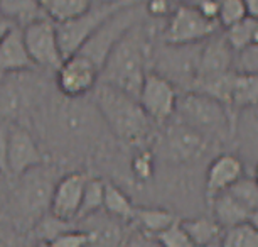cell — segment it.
Instances as JSON below:
<instances>
[{
	"mask_svg": "<svg viewBox=\"0 0 258 247\" xmlns=\"http://www.w3.org/2000/svg\"><path fill=\"white\" fill-rule=\"evenodd\" d=\"M154 26L144 19L130 29L106 58L100 71V83L110 85L116 90L137 98L145 75L150 71V56L154 50Z\"/></svg>",
	"mask_w": 258,
	"mask_h": 247,
	"instance_id": "obj_1",
	"label": "cell"
},
{
	"mask_svg": "<svg viewBox=\"0 0 258 247\" xmlns=\"http://www.w3.org/2000/svg\"><path fill=\"white\" fill-rule=\"evenodd\" d=\"M90 96L105 127L120 142L137 149L145 147L147 140L152 137L155 124L147 117L135 96L100 81Z\"/></svg>",
	"mask_w": 258,
	"mask_h": 247,
	"instance_id": "obj_2",
	"label": "cell"
},
{
	"mask_svg": "<svg viewBox=\"0 0 258 247\" xmlns=\"http://www.w3.org/2000/svg\"><path fill=\"white\" fill-rule=\"evenodd\" d=\"M172 119L186 124L213 144H226L233 140L236 115L221 102L199 91L179 93Z\"/></svg>",
	"mask_w": 258,
	"mask_h": 247,
	"instance_id": "obj_3",
	"label": "cell"
},
{
	"mask_svg": "<svg viewBox=\"0 0 258 247\" xmlns=\"http://www.w3.org/2000/svg\"><path fill=\"white\" fill-rule=\"evenodd\" d=\"M59 176L51 166L41 164L17 176L14 188V210L29 225H36L49 212L52 191Z\"/></svg>",
	"mask_w": 258,
	"mask_h": 247,
	"instance_id": "obj_4",
	"label": "cell"
},
{
	"mask_svg": "<svg viewBox=\"0 0 258 247\" xmlns=\"http://www.w3.org/2000/svg\"><path fill=\"white\" fill-rule=\"evenodd\" d=\"M201 44H154L150 56V71L170 81L179 93L191 91L198 76Z\"/></svg>",
	"mask_w": 258,
	"mask_h": 247,
	"instance_id": "obj_5",
	"label": "cell"
},
{
	"mask_svg": "<svg viewBox=\"0 0 258 247\" xmlns=\"http://www.w3.org/2000/svg\"><path fill=\"white\" fill-rule=\"evenodd\" d=\"M144 0H135V2L126 4L125 7L118 9L115 14L106 19L101 26L96 29L93 36L90 37L81 50L78 51L80 55L86 56L93 65L101 71L106 58L111 53V50L116 46L121 37L132 29L135 24L144 21Z\"/></svg>",
	"mask_w": 258,
	"mask_h": 247,
	"instance_id": "obj_6",
	"label": "cell"
},
{
	"mask_svg": "<svg viewBox=\"0 0 258 247\" xmlns=\"http://www.w3.org/2000/svg\"><path fill=\"white\" fill-rule=\"evenodd\" d=\"M157 146L159 154L165 161L172 164H191L208 154L214 144L186 124L170 119L167 124H164Z\"/></svg>",
	"mask_w": 258,
	"mask_h": 247,
	"instance_id": "obj_7",
	"label": "cell"
},
{
	"mask_svg": "<svg viewBox=\"0 0 258 247\" xmlns=\"http://www.w3.org/2000/svg\"><path fill=\"white\" fill-rule=\"evenodd\" d=\"M135 0H116L110 4H96L93 2L91 7L81 16L75 17L73 21L56 24L57 39L62 51V56L68 58L81 50V46L95 34V31L108 19L111 14H115L118 9L125 7L126 4Z\"/></svg>",
	"mask_w": 258,
	"mask_h": 247,
	"instance_id": "obj_8",
	"label": "cell"
},
{
	"mask_svg": "<svg viewBox=\"0 0 258 247\" xmlns=\"http://www.w3.org/2000/svg\"><path fill=\"white\" fill-rule=\"evenodd\" d=\"M220 31L218 22L201 16L189 4H179L164 21L159 39L167 44H199Z\"/></svg>",
	"mask_w": 258,
	"mask_h": 247,
	"instance_id": "obj_9",
	"label": "cell"
},
{
	"mask_svg": "<svg viewBox=\"0 0 258 247\" xmlns=\"http://www.w3.org/2000/svg\"><path fill=\"white\" fill-rule=\"evenodd\" d=\"M21 29L27 53L31 56L34 66L56 73L62 60H64L59 39H57L56 24L47 17H41L26 24Z\"/></svg>",
	"mask_w": 258,
	"mask_h": 247,
	"instance_id": "obj_10",
	"label": "cell"
},
{
	"mask_svg": "<svg viewBox=\"0 0 258 247\" xmlns=\"http://www.w3.org/2000/svg\"><path fill=\"white\" fill-rule=\"evenodd\" d=\"M31 71L0 78V124H17V120L39 98L41 85L37 80L27 78Z\"/></svg>",
	"mask_w": 258,
	"mask_h": 247,
	"instance_id": "obj_11",
	"label": "cell"
},
{
	"mask_svg": "<svg viewBox=\"0 0 258 247\" xmlns=\"http://www.w3.org/2000/svg\"><path fill=\"white\" fill-rule=\"evenodd\" d=\"M56 88L64 98H85L100 81V70L88 58L75 53L62 60L54 73Z\"/></svg>",
	"mask_w": 258,
	"mask_h": 247,
	"instance_id": "obj_12",
	"label": "cell"
},
{
	"mask_svg": "<svg viewBox=\"0 0 258 247\" xmlns=\"http://www.w3.org/2000/svg\"><path fill=\"white\" fill-rule=\"evenodd\" d=\"M179 90L160 75L149 71L139 91V104L154 124H167L176 114Z\"/></svg>",
	"mask_w": 258,
	"mask_h": 247,
	"instance_id": "obj_13",
	"label": "cell"
},
{
	"mask_svg": "<svg viewBox=\"0 0 258 247\" xmlns=\"http://www.w3.org/2000/svg\"><path fill=\"white\" fill-rule=\"evenodd\" d=\"M7 164L9 176H21L29 169L44 164V154L39 147L32 132L21 124H9L7 137Z\"/></svg>",
	"mask_w": 258,
	"mask_h": 247,
	"instance_id": "obj_14",
	"label": "cell"
},
{
	"mask_svg": "<svg viewBox=\"0 0 258 247\" xmlns=\"http://www.w3.org/2000/svg\"><path fill=\"white\" fill-rule=\"evenodd\" d=\"M88 178V174L83 171H73L64 174V176H59V180L56 181L54 191H52L49 214L59 220L76 222L83 200V191H85Z\"/></svg>",
	"mask_w": 258,
	"mask_h": 247,
	"instance_id": "obj_15",
	"label": "cell"
},
{
	"mask_svg": "<svg viewBox=\"0 0 258 247\" xmlns=\"http://www.w3.org/2000/svg\"><path fill=\"white\" fill-rule=\"evenodd\" d=\"M236 55L231 50L228 41L225 39L223 31L213 34L201 44V53H199V65H198V76L196 81L214 78V76L226 75L235 70ZM194 88V86H192Z\"/></svg>",
	"mask_w": 258,
	"mask_h": 247,
	"instance_id": "obj_16",
	"label": "cell"
},
{
	"mask_svg": "<svg viewBox=\"0 0 258 247\" xmlns=\"http://www.w3.org/2000/svg\"><path fill=\"white\" fill-rule=\"evenodd\" d=\"M245 164L235 153H221L211 159L204 176V195L209 202L245 176Z\"/></svg>",
	"mask_w": 258,
	"mask_h": 247,
	"instance_id": "obj_17",
	"label": "cell"
},
{
	"mask_svg": "<svg viewBox=\"0 0 258 247\" xmlns=\"http://www.w3.org/2000/svg\"><path fill=\"white\" fill-rule=\"evenodd\" d=\"M37 70L34 66L22 37V29L12 24L0 41V78Z\"/></svg>",
	"mask_w": 258,
	"mask_h": 247,
	"instance_id": "obj_18",
	"label": "cell"
},
{
	"mask_svg": "<svg viewBox=\"0 0 258 247\" xmlns=\"http://www.w3.org/2000/svg\"><path fill=\"white\" fill-rule=\"evenodd\" d=\"M233 140H236L238 154L243 164L255 168L258 164V114L256 109H246L236 112Z\"/></svg>",
	"mask_w": 258,
	"mask_h": 247,
	"instance_id": "obj_19",
	"label": "cell"
},
{
	"mask_svg": "<svg viewBox=\"0 0 258 247\" xmlns=\"http://www.w3.org/2000/svg\"><path fill=\"white\" fill-rule=\"evenodd\" d=\"M85 227H80L90 235V247H120L126 234L123 222L108 214H93L86 217Z\"/></svg>",
	"mask_w": 258,
	"mask_h": 247,
	"instance_id": "obj_20",
	"label": "cell"
},
{
	"mask_svg": "<svg viewBox=\"0 0 258 247\" xmlns=\"http://www.w3.org/2000/svg\"><path fill=\"white\" fill-rule=\"evenodd\" d=\"M246 109H258V71H235L230 96L233 114Z\"/></svg>",
	"mask_w": 258,
	"mask_h": 247,
	"instance_id": "obj_21",
	"label": "cell"
},
{
	"mask_svg": "<svg viewBox=\"0 0 258 247\" xmlns=\"http://www.w3.org/2000/svg\"><path fill=\"white\" fill-rule=\"evenodd\" d=\"M208 203L211 207V217L223 230L248 222V217H250V212L228 191L216 195Z\"/></svg>",
	"mask_w": 258,
	"mask_h": 247,
	"instance_id": "obj_22",
	"label": "cell"
},
{
	"mask_svg": "<svg viewBox=\"0 0 258 247\" xmlns=\"http://www.w3.org/2000/svg\"><path fill=\"white\" fill-rule=\"evenodd\" d=\"M177 220L174 212L162 207H135L132 224L145 234L157 235Z\"/></svg>",
	"mask_w": 258,
	"mask_h": 247,
	"instance_id": "obj_23",
	"label": "cell"
},
{
	"mask_svg": "<svg viewBox=\"0 0 258 247\" xmlns=\"http://www.w3.org/2000/svg\"><path fill=\"white\" fill-rule=\"evenodd\" d=\"M0 17L24 27L26 24L46 16L39 0H0Z\"/></svg>",
	"mask_w": 258,
	"mask_h": 247,
	"instance_id": "obj_24",
	"label": "cell"
},
{
	"mask_svg": "<svg viewBox=\"0 0 258 247\" xmlns=\"http://www.w3.org/2000/svg\"><path fill=\"white\" fill-rule=\"evenodd\" d=\"M103 210L113 219L120 222H132L135 214V205L126 193L116 186L115 183L105 181V195H103Z\"/></svg>",
	"mask_w": 258,
	"mask_h": 247,
	"instance_id": "obj_25",
	"label": "cell"
},
{
	"mask_svg": "<svg viewBox=\"0 0 258 247\" xmlns=\"http://www.w3.org/2000/svg\"><path fill=\"white\" fill-rule=\"evenodd\" d=\"M39 4L49 21L62 24L88 11L93 0H39Z\"/></svg>",
	"mask_w": 258,
	"mask_h": 247,
	"instance_id": "obj_26",
	"label": "cell"
},
{
	"mask_svg": "<svg viewBox=\"0 0 258 247\" xmlns=\"http://www.w3.org/2000/svg\"><path fill=\"white\" fill-rule=\"evenodd\" d=\"M181 225L187 232L189 239L196 247H206L213 242H218L223 229L214 222L213 217H192L181 220Z\"/></svg>",
	"mask_w": 258,
	"mask_h": 247,
	"instance_id": "obj_27",
	"label": "cell"
},
{
	"mask_svg": "<svg viewBox=\"0 0 258 247\" xmlns=\"http://www.w3.org/2000/svg\"><path fill=\"white\" fill-rule=\"evenodd\" d=\"M258 21L250 17H245L243 21L233 24L231 27L223 29V34H225V39L228 41V44L235 55H240V53L246 51L248 47L253 46V36H255V29H256Z\"/></svg>",
	"mask_w": 258,
	"mask_h": 247,
	"instance_id": "obj_28",
	"label": "cell"
},
{
	"mask_svg": "<svg viewBox=\"0 0 258 247\" xmlns=\"http://www.w3.org/2000/svg\"><path fill=\"white\" fill-rule=\"evenodd\" d=\"M103 195H105V181L100 180V178H88L85 191H83V200H81L80 212H78L76 222L103 210Z\"/></svg>",
	"mask_w": 258,
	"mask_h": 247,
	"instance_id": "obj_29",
	"label": "cell"
},
{
	"mask_svg": "<svg viewBox=\"0 0 258 247\" xmlns=\"http://www.w3.org/2000/svg\"><path fill=\"white\" fill-rule=\"evenodd\" d=\"M220 245L221 247H258V232L248 222H243L240 225L230 227V229L221 232Z\"/></svg>",
	"mask_w": 258,
	"mask_h": 247,
	"instance_id": "obj_30",
	"label": "cell"
},
{
	"mask_svg": "<svg viewBox=\"0 0 258 247\" xmlns=\"http://www.w3.org/2000/svg\"><path fill=\"white\" fill-rule=\"evenodd\" d=\"M226 191L235 196L250 214L258 210V183L253 176H246L245 174Z\"/></svg>",
	"mask_w": 258,
	"mask_h": 247,
	"instance_id": "obj_31",
	"label": "cell"
},
{
	"mask_svg": "<svg viewBox=\"0 0 258 247\" xmlns=\"http://www.w3.org/2000/svg\"><path fill=\"white\" fill-rule=\"evenodd\" d=\"M130 171L139 183H149L155 176V153L152 149L140 147L130 161Z\"/></svg>",
	"mask_w": 258,
	"mask_h": 247,
	"instance_id": "obj_32",
	"label": "cell"
},
{
	"mask_svg": "<svg viewBox=\"0 0 258 247\" xmlns=\"http://www.w3.org/2000/svg\"><path fill=\"white\" fill-rule=\"evenodd\" d=\"M246 16V9L243 0H220V9H218V26L223 29L231 27L233 24L243 21Z\"/></svg>",
	"mask_w": 258,
	"mask_h": 247,
	"instance_id": "obj_33",
	"label": "cell"
},
{
	"mask_svg": "<svg viewBox=\"0 0 258 247\" xmlns=\"http://www.w3.org/2000/svg\"><path fill=\"white\" fill-rule=\"evenodd\" d=\"M154 237L157 239L160 247H196L192 244V240L189 239L187 232L184 230L179 219L172 225H169L167 229Z\"/></svg>",
	"mask_w": 258,
	"mask_h": 247,
	"instance_id": "obj_34",
	"label": "cell"
},
{
	"mask_svg": "<svg viewBox=\"0 0 258 247\" xmlns=\"http://www.w3.org/2000/svg\"><path fill=\"white\" fill-rule=\"evenodd\" d=\"M51 247H90V235L80 227H71L47 242Z\"/></svg>",
	"mask_w": 258,
	"mask_h": 247,
	"instance_id": "obj_35",
	"label": "cell"
},
{
	"mask_svg": "<svg viewBox=\"0 0 258 247\" xmlns=\"http://www.w3.org/2000/svg\"><path fill=\"white\" fill-rule=\"evenodd\" d=\"M176 7L177 4L174 0H144L145 17L154 22H164Z\"/></svg>",
	"mask_w": 258,
	"mask_h": 247,
	"instance_id": "obj_36",
	"label": "cell"
},
{
	"mask_svg": "<svg viewBox=\"0 0 258 247\" xmlns=\"http://www.w3.org/2000/svg\"><path fill=\"white\" fill-rule=\"evenodd\" d=\"M120 247H160V244L154 235L145 234V232L135 227L132 230H126Z\"/></svg>",
	"mask_w": 258,
	"mask_h": 247,
	"instance_id": "obj_37",
	"label": "cell"
},
{
	"mask_svg": "<svg viewBox=\"0 0 258 247\" xmlns=\"http://www.w3.org/2000/svg\"><path fill=\"white\" fill-rule=\"evenodd\" d=\"M7 137H9V124H0V174H4V176H9Z\"/></svg>",
	"mask_w": 258,
	"mask_h": 247,
	"instance_id": "obj_38",
	"label": "cell"
},
{
	"mask_svg": "<svg viewBox=\"0 0 258 247\" xmlns=\"http://www.w3.org/2000/svg\"><path fill=\"white\" fill-rule=\"evenodd\" d=\"M243 4L246 9V16L258 21V0H243Z\"/></svg>",
	"mask_w": 258,
	"mask_h": 247,
	"instance_id": "obj_39",
	"label": "cell"
},
{
	"mask_svg": "<svg viewBox=\"0 0 258 247\" xmlns=\"http://www.w3.org/2000/svg\"><path fill=\"white\" fill-rule=\"evenodd\" d=\"M12 26V22L6 21V19L0 17V41H2V37L6 36V32L9 31V27Z\"/></svg>",
	"mask_w": 258,
	"mask_h": 247,
	"instance_id": "obj_40",
	"label": "cell"
},
{
	"mask_svg": "<svg viewBox=\"0 0 258 247\" xmlns=\"http://www.w3.org/2000/svg\"><path fill=\"white\" fill-rule=\"evenodd\" d=\"M248 224H250L253 229L258 232V210L251 212V214H250V217H248Z\"/></svg>",
	"mask_w": 258,
	"mask_h": 247,
	"instance_id": "obj_41",
	"label": "cell"
},
{
	"mask_svg": "<svg viewBox=\"0 0 258 247\" xmlns=\"http://www.w3.org/2000/svg\"><path fill=\"white\" fill-rule=\"evenodd\" d=\"M36 247H51V245L47 244V242H44V240H39L37 244H36Z\"/></svg>",
	"mask_w": 258,
	"mask_h": 247,
	"instance_id": "obj_42",
	"label": "cell"
},
{
	"mask_svg": "<svg viewBox=\"0 0 258 247\" xmlns=\"http://www.w3.org/2000/svg\"><path fill=\"white\" fill-rule=\"evenodd\" d=\"M96 4H110V2H116V0H93Z\"/></svg>",
	"mask_w": 258,
	"mask_h": 247,
	"instance_id": "obj_43",
	"label": "cell"
},
{
	"mask_svg": "<svg viewBox=\"0 0 258 247\" xmlns=\"http://www.w3.org/2000/svg\"><path fill=\"white\" fill-rule=\"evenodd\" d=\"M174 2L179 6V4H191V0H174Z\"/></svg>",
	"mask_w": 258,
	"mask_h": 247,
	"instance_id": "obj_44",
	"label": "cell"
},
{
	"mask_svg": "<svg viewBox=\"0 0 258 247\" xmlns=\"http://www.w3.org/2000/svg\"><path fill=\"white\" fill-rule=\"evenodd\" d=\"M206 247H221V245H220V240H218V242H213V244H209Z\"/></svg>",
	"mask_w": 258,
	"mask_h": 247,
	"instance_id": "obj_45",
	"label": "cell"
},
{
	"mask_svg": "<svg viewBox=\"0 0 258 247\" xmlns=\"http://www.w3.org/2000/svg\"><path fill=\"white\" fill-rule=\"evenodd\" d=\"M256 114H258V109H256Z\"/></svg>",
	"mask_w": 258,
	"mask_h": 247,
	"instance_id": "obj_46",
	"label": "cell"
}]
</instances>
